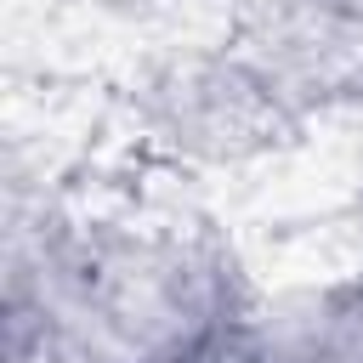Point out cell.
Segmentation results:
<instances>
[{
	"instance_id": "obj_2",
	"label": "cell",
	"mask_w": 363,
	"mask_h": 363,
	"mask_svg": "<svg viewBox=\"0 0 363 363\" xmlns=\"http://www.w3.org/2000/svg\"><path fill=\"white\" fill-rule=\"evenodd\" d=\"M278 130L363 119V6L250 0L227 34Z\"/></svg>"
},
{
	"instance_id": "obj_3",
	"label": "cell",
	"mask_w": 363,
	"mask_h": 363,
	"mask_svg": "<svg viewBox=\"0 0 363 363\" xmlns=\"http://www.w3.org/2000/svg\"><path fill=\"white\" fill-rule=\"evenodd\" d=\"M244 363H363V278L352 267L261 289L238 323Z\"/></svg>"
},
{
	"instance_id": "obj_1",
	"label": "cell",
	"mask_w": 363,
	"mask_h": 363,
	"mask_svg": "<svg viewBox=\"0 0 363 363\" xmlns=\"http://www.w3.org/2000/svg\"><path fill=\"white\" fill-rule=\"evenodd\" d=\"M119 108L136 164L176 182L233 170L272 136H284L227 40L142 51L119 91Z\"/></svg>"
}]
</instances>
